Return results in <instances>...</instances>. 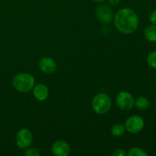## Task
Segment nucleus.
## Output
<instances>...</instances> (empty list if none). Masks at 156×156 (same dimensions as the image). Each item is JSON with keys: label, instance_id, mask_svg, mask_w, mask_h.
Instances as JSON below:
<instances>
[{"label": "nucleus", "instance_id": "nucleus-11", "mask_svg": "<svg viewBox=\"0 0 156 156\" xmlns=\"http://www.w3.org/2000/svg\"><path fill=\"white\" fill-rule=\"evenodd\" d=\"M144 35L146 39L151 42H156V25L148 26L144 31Z\"/></svg>", "mask_w": 156, "mask_h": 156}, {"label": "nucleus", "instance_id": "nucleus-14", "mask_svg": "<svg viewBox=\"0 0 156 156\" xmlns=\"http://www.w3.org/2000/svg\"><path fill=\"white\" fill-rule=\"evenodd\" d=\"M127 155L129 156H148V154L140 148L134 147L129 150Z\"/></svg>", "mask_w": 156, "mask_h": 156}, {"label": "nucleus", "instance_id": "nucleus-15", "mask_svg": "<svg viewBox=\"0 0 156 156\" xmlns=\"http://www.w3.org/2000/svg\"><path fill=\"white\" fill-rule=\"evenodd\" d=\"M147 62L150 67L156 69V51L149 53L147 57Z\"/></svg>", "mask_w": 156, "mask_h": 156}, {"label": "nucleus", "instance_id": "nucleus-4", "mask_svg": "<svg viewBox=\"0 0 156 156\" xmlns=\"http://www.w3.org/2000/svg\"><path fill=\"white\" fill-rule=\"evenodd\" d=\"M145 123L143 119L138 115H133L125 122V129L130 133H139L143 129Z\"/></svg>", "mask_w": 156, "mask_h": 156}, {"label": "nucleus", "instance_id": "nucleus-19", "mask_svg": "<svg viewBox=\"0 0 156 156\" xmlns=\"http://www.w3.org/2000/svg\"><path fill=\"white\" fill-rule=\"evenodd\" d=\"M108 2L111 5H117L120 3V0H108Z\"/></svg>", "mask_w": 156, "mask_h": 156}, {"label": "nucleus", "instance_id": "nucleus-8", "mask_svg": "<svg viewBox=\"0 0 156 156\" xmlns=\"http://www.w3.org/2000/svg\"><path fill=\"white\" fill-rule=\"evenodd\" d=\"M52 152L56 156H67L70 153V147L66 142L58 140L52 146Z\"/></svg>", "mask_w": 156, "mask_h": 156}, {"label": "nucleus", "instance_id": "nucleus-18", "mask_svg": "<svg viewBox=\"0 0 156 156\" xmlns=\"http://www.w3.org/2000/svg\"><path fill=\"white\" fill-rule=\"evenodd\" d=\"M149 19H150V21L152 23V24H155L156 25V9L151 13L150 17H149Z\"/></svg>", "mask_w": 156, "mask_h": 156}, {"label": "nucleus", "instance_id": "nucleus-7", "mask_svg": "<svg viewBox=\"0 0 156 156\" xmlns=\"http://www.w3.org/2000/svg\"><path fill=\"white\" fill-rule=\"evenodd\" d=\"M97 17L105 23H110L112 21L113 12L111 9L107 5H100L96 9Z\"/></svg>", "mask_w": 156, "mask_h": 156}, {"label": "nucleus", "instance_id": "nucleus-17", "mask_svg": "<svg viewBox=\"0 0 156 156\" xmlns=\"http://www.w3.org/2000/svg\"><path fill=\"white\" fill-rule=\"evenodd\" d=\"M113 155L125 156V155H126V152H125L124 150H123V149H117V151L114 152V153H113Z\"/></svg>", "mask_w": 156, "mask_h": 156}, {"label": "nucleus", "instance_id": "nucleus-2", "mask_svg": "<svg viewBox=\"0 0 156 156\" xmlns=\"http://www.w3.org/2000/svg\"><path fill=\"white\" fill-rule=\"evenodd\" d=\"M12 83L17 91L25 93L33 89L35 84V79L34 76L29 73H18L13 78Z\"/></svg>", "mask_w": 156, "mask_h": 156}, {"label": "nucleus", "instance_id": "nucleus-10", "mask_svg": "<svg viewBox=\"0 0 156 156\" xmlns=\"http://www.w3.org/2000/svg\"><path fill=\"white\" fill-rule=\"evenodd\" d=\"M33 94L37 100L42 101L46 100L48 97V88L44 84H37L34 86Z\"/></svg>", "mask_w": 156, "mask_h": 156}, {"label": "nucleus", "instance_id": "nucleus-12", "mask_svg": "<svg viewBox=\"0 0 156 156\" xmlns=\"http://www.w3.org/2000/svg\"><path fill=\"white\" fill-rule=\"evenodd\" d=\"M134 105H136L137 109L143 111V110H146L149 108V101L145 97H139L134 101Z\"/></svg>", "mask_w": 156, "mask_h": 156}, {"label": "nucleus", "instance_id": "nucleus-5", "mask_svg": "<svg viewBox=\"0 0 156 156\" xmlns=\"http://www.w3.org/2000/svg\"><path fill=\"white\" fill-rule=\"evenodd\" d=\"M33 142V135L28 129H21L17 133L16 144L20 149H27Z\"/></svg>", "mask_w": 156, "mask_h": 156}, {"label": "nucleus", "instance_id": "nucleus-16", "mask_svg": "<svg viewBox=\"0 0 156 156\" xmlns=\"http://www.w3.org/2000/svg\"><path fill=\"white\" fill-rule=\"evenodd\" d=\"M24 154L27 156H39L40 152L37 149H34V148H30V149H27L24 152Z\"/></svg>", "mask_w": 156, "mask_h": 156}, {"label": "nucleus", "instance_id": "nucleus-20", "mask_svg": "<svg viewBox=\"0 0 156 156\" xmlns=\"http://www.w3.org/2000/svg\"><path fill=\"white\" fill-rule=\"evenodd\" d=\"M92 1L95 2H102L105 1V0H92Z\"/></svg>", "mask_w": 156, "mask_h": 156}, {"label": "nucleus", "instance_id": "nucleus-3", "mask_svg": "<svg viewBox=\"0 0 156 156\" xmlns=\"http://www.w3.org/2000/svg\"><path fill=\"white\" fill-rule=\"evenodd\" d=\"M92 108L94 112L98 114H105L111 108V99L105 93H100L93 98Z\"/></svg>", "mask_w": 156, "mask_h": 156}, {"label": "nucleus", "instance_id": "nucleus-13", "mask_svg": "<svg viewBox=\"0 0 156 156\" xmlns=\"http://www.w3.org/2000/svg\"><path fill=\"white\" fill-rule=\"evenodd\" d=\"M125 132V126H123L122 124H117L114 125L111 128V134H112L114 136H121L122 135H123Z\"/></svg>", "mask_w": 156, "mask_h": 156}, {"label": "nucleus", "instance_id": "nucleus-9", "mask_svg": "<svg viewBox=\"0 0 156 156\" xmlns=\"http://www.w3.org/2000/svg\"><path fill=\"white\" fill-rule=\"evenodd\" d=\"M39 68L43 73L50 74L56 71V63L50 57H44L39 61Z\"/></svg>", "mask_w": 156, "mask_h": 156}, {"label": "nucleus", "instance_id": "nucleus-1", "mask_svg": "<svg viewBox=\"0 0 156 156\" xmlns=\"http://www.w3.org/2000/svg\"><path fill=\"white\" fill-rule=\"evenodd\" d=\"M114 24L120 32L123 34H132L139 26V18L133 9L124 8L117 12Z\"/></svg>", "mask_w": 156, "mask_h": 156}, {"label": "nucleus", "instance_id": "nucleus-6", "mask_svg": "<svg viewBox=\"0 0 156 156\" xmlns=\"http://www.w3.org/2000/svg\"><path fill=\"white\" fill-rule=\"evenodd\" d=\"M134 101H135L133 95L127 91H120L116 98L117 106L124 111L130 110L133 107Z\"/></svg>", "mask_w": 156, "mask_h": 156}]
</instances>
